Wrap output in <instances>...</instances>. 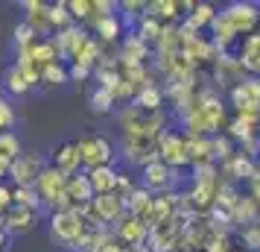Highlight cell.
<instances>
[{
  "mask_svg": "<svg viewBox=\"0 0 260 252\" xmlns=\"http://www.w3.org/2000/svg\"><path fill=\"white\" fill-rule=\"evenodd\" d=\"M76 150H79V161H82L85 170H94V167H108V164H114V158H117V150L111 144V138L103 132H82L76 141Z\"/></svg>",
  "mask_w": 260,
  "mask_h": 252,
  "instance_id": "1",
  "label": "cell"
},
{
  "mask_svg": "<svg viewBox=\"0 0 260 252\" xmlns=\"http://www.w3.org/2000/svg\"><path fill=\"white\" fill-rule=\"evenodd\" d=\"M88 223L91 220L82 211H73V208L50 211V235H53V240H59L61 246H68V249H73V243L85 235Z\"/></svg>",
  "mask_w": 260,
  "mask_h": 252,
  "instance_id": "2",
  "label": "cell"
},
{
  "mask_svg": "<svg viewBox=\"0 0 260 252\" xmlns=\"http://www.w3.org/2000/svg\"><path fill=\"white\" fill-rule=\"evenodd\" d=\"M120 123H123V132L126 135H143V138H158L161 135V111H146L141 106H126L120 111Z\"/></svg>",
  "mask_w": 260,
  "mask_h": 252,
  "instance_id": "3",
  "label": "cell"
},
{
  "mask_svg": "<svg viewBox=\"0 0 260 252\" xmlns=\"http://www.w3.org/2000/svg\"><path fill=\"white\" fill-rule=\"evenodd\" d=\"M64 185H68V176H64V173H59V170H53L47 164V167L41 170V176L36 179L32 191H36L38 203L50 205V208L56 211V208H61V200H64Z\"/></svg>",
  "mask_w": 260,
  "mask_h": 252,
  "instance_id": "4",
  "label": "cell"
},
{
  "mask_svg": "<svg viewBox=\"0 0 260 252\" xmlns=\"http://www.w3.org/2000/svg\"><path fill=\"white\" fill-rule=\"evenodd\" d=\"M225 15V21L231 24V30L237 33V38H243V36H251L254 33V26H257L260 21V6H254V3H228L222 9Z\"/></svg>",
  "mask_w": 260,
  "mask_h": 252,
  "instance_id": "5",
  "label": "cell"
},
{
  "mask_svg": "<svg viewBox=\"0 0 260 252\" xmlns=\"http://www.w3.org/2000/svg\"><path fill=\"white\" fill-rule=\"evenodd\" d=\"M44 167H47V158L44 156H38V153H21V156L12 161L9 176H12L15 188H32Z\"/></svg>",
  "mask_w": 260,
  "mask_h": 252,
  "instance_id": "6",
  "label": "cell"
},
{
  "mask_svg": "<svg viewBox=\"0 0 260 252\" xmlns=\"http://www.w3.org/2000/svg\"><path fill=\"white\" fill-rule=\"evenodd\" d=\"M91 223H114V220H120V217L126 214V205H123V200L120 197H114V193H103V197H94L91 203H88V208L82 211Z\"/></svg>",
  "mask_w": 260,
  "mask_h": 252,
  "instance_id": "7",
  "label": "cell"
},
{
  "mask_svg": "<svg viewBox=\"0 0 260 252\" xmlns=\"http://www.w3.org/2000/svg\"><path fill=\"white\" fill-rule=\"evenodd\" d=\"M158 161H164L167 167H181L187 164V150H184V132H167L158 135Z\"/></svg>",
  "mask_w": 260,
  "mask_h": 252,
  "instance_id": "8",
  "label": "cell"
},
{
  "mask_svg": "<svg viewBox=\"0 0 260 252\" xmlns=\"http://www.w3.org/2000/svg\"><path fill=\"white\" fill-rule=\"evenodd\" d=\"M91 200H94V191H91V185H88V179H85V173L68 176V185H64V200H61V208L85 211Z\"/></svg>",
  "mask_w": 260,
  "mask_h": 252,
  "instance_id": "9",
  "label": "cell"
},
{
  "mask_svg": "<svg viewBox=\"0 0 260 252\" xmlns=\"http://www.w3.org/2000/svg\"><path fill=\"white\" fill-rule=\"evenodd\" d=\"M47 164L53 170H59L64 176H76L79 167H82V161H79V150L73 141H61L59 147H53V153H50Z\"/></svg>",
  "mask_w": 260,
  "mask_h": 252,
  "instance_id": "10",
  "label": "cell"
},
{
  "mask_svg": "<svg viewBox=\"0 0 260 252\" xmlns=\"http://www.w3.org/2000/svg\"><path fill=\"white\" fill-rule=\"evenodd\" d=\"M237 65L240 71L254 73V79L260 76V33H251L237 41Z\"/></svg>",
  "mask_w": 260,
  "mask_h": 252,
  "instance_id": "11",
  "label": "cell"
},
{
  "mask_svg": "<svg viewBox=\"0 0 260 252\" xmlns=\"http://www.w3.org/2000/svg\"><path fill=\"white\" fill-rule=\"evenodd\" d=\"M36 220H38V211L12 203L3 211V226L0 229H3L6 235H21V232H29V229L36 226Z\"/></svg>",
  "mask_w": 260,
  "mask_h": 252,
  "instance_id": "12",
  "label": "cell"
},
{
  "mask_svg": "<svg viewBox=\"0 0 260 252\" xmlns=\"http://www.w3.org/2000/svg\"><path fill=\"white\" fill-rule=\"evenodd\" d=\"M143 170V179H141V188H146V191H167L170 185H173V173L176 170L173 167H167L164 161H149Z\"/></svg>",
  "mask_w": 260,
  "mask_h": 252,
  "instance_id": "13",
  "label": "cell"
},
{
  "mask_svg": "<svg viewBox=\"0 0 260 252\" xmlns=\"http://www.w3.org/2000/svg\"><path fill=\"white\" fill-rule=\"evenodd\" d=\"M117 167L114 164H108V167H94L85 173V179L91 185V191L94 197H103V193H114V185H117Z\"/></svg>",
  "mask_w": 260,
  "mask_h": 252,
  "instance_id": "14",
  "label": "cell"
},
{
  "mask_svg": "<svg viewBox=\"0 0 260 252\" xmlns=\"http://www.w3.org/2000/svg\"><path fill=\"white\" fill-rule=\"evenodd\" d=\"M3 94H12V97H24L26 91H32L36 85L29 82V76H26L18 65H9L6 68V73H3Z\"/></svg>",
  "mask_w": 260,
  "mask_h": 252,
  "instance_id": "15",
  "label": "cell"
},
{
  "mask_svg": "<svg viewBox=\"0 0 260 252\" xmlns=\"http://www.w3.org/2000/svg\"><path fill=\"white\" fill-rule=\"evenodd\" d=\"M94 30H96V41L103 44H111V41H117L120 36H123V24H120V15L114 12V15H108V18H96L94 21Z\"/></svg>",
  "mask_w": 260,
  "mask_h": 252,
  "instance_id": "16",
  "label": "cell"
},
{
  "mask_svg": "<svg viewBox=\"0 0 260 252\" xmlns=\"http://www.w3.org/2000/svg\"><path fill=\"white\" fill-rule=\"evenodd\" d=\"M135 106L146 108V111H161V106H164V88H158V85H143L141 91L135 94V100H132Z\"/></svg>",
  "mask_w": 260,
  "mask_h": 252,
  "instance_id": "17",
  "label": "cell"
},
{
  "mask_svg": "<svg viewBox=\"0 0 260 252\" xmlns=\"http://www.w3.org/2000/svg\"><path fill=\"white\" fill-rule=\"evenodd\" d=\"M114 103H117L114 91L111 88H103V85H96L94 91H91V97H88V106H91L94 115H111L114 111Z\"/></svg>",
  "mask_w": 260,
  "mask_h": 252,
  "instance_id": "18",
  "label": "cell"
},
{
  "mask_svg": "<svg viewBox=\"0 0 260 252\" xmlns=\"http://www.w3.org/2000/svg\"><path fill=\"white\" fill-rule=\"evenodd\" d=\"M216 18V9L211 3H193V12H187V26H193L199 33L202 26H211Z\"/></svg>",
  "mask_w": 260,
  "mask_h": 252,
  "instance_id": "19",
  "label": "cell"
},
{
  "mask_svg": "<svg viewBox=\"0 0 260 252\" xmlns=\"http://www.w3.org/2000/svg\"><path fill=\"white\" fill-rule=\"evenodd\" d=\"M38 82H44L47 88L68 82V65H64V62H53L47 68H41V71H38Z\"/></svg>",
  "mask_w": 260,
  "mask_h": 252,
  "instance_id": "20",
  "label": "cell"
},
{
  "mask_svg": "<svg viewBox=\"0 0 260 252\" xmlns=\"http://www.w3.org/2000/svg\"><path fill=\"white\" fill-rule=\"evenodd\" d=\"M21 153H24V150H21V138H18V135L15 132H0V158L15 161Z\"/></svg>",
  "mask_w": 260,
  "mask_h": 252,
  "instance_id": "21",
  "label": "cell"
},
{
  "mask_svg": "<svg viewBox=\"0 0 260 252\" xmlns=\"http://www.w3.org/2000/svg\"><path fill=\"white\" fill-rule=\"evenodd\" d=\"M64 6H68V15H71L73 24H76V21L91 24V18H94V12H91V0H71V3H64Z\"/></svg>",
  "mask_w": 260,
  "mask_h": 252,
  "instance_id": "22",
  "label": "cell"
},
{
  "mask_svg": "<svg viewBox=\"0 0 260 252\" xmlns=\"http://www.w3.org/2000/svg\"><path fill=\"white\" fill-rule=\"evenodd\" d=\"M12 123H15V108L9 106V100L3 97V100H0V132H12Z\"/></svg>",
  "mask_w": 260,
  "mask_h": 252,
  "instance_id": "23",
  "label": "cell"
},
{
  "mask_svg": "<svg viewBox=\"0 0 260 252\" xmlns=\"http://www.w3.org/2000/svg\"><path fill=\"white\" fill-rule=\"evenodd\" d=\"M6 243H9V235L0 229V252H6Z\"/></svg>",
  "mask_w": 260,
  "mask_h": 252,
  "instance_id": "24",
  "label": "cell"
}]
</instances>
